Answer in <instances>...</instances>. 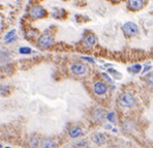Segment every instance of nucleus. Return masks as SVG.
I'll return each instance as SVG.
<instances>
[{
  "mask_svg": "<svg viewBox=\"0 0 153 148\" xmlns=\"http://www.w3.org/2000/svg\"><path fill=\"white\" fill-rule=\"evenodd\" d=\"M136 98L131 92H123L118 98V104L122 108H131L136 105Z\"/></svg>",
  "mask_w": 153,
  "mask_h": 148,
  "instance_id": "f257e3e1",
  "label": "nucleus"
},
{
  "mask_svg": "<svg viewBox=\"0 0 153 148\" xmlns=\"http://www.w3.org/2000/svg\"><path fill=\"white\" fill-rule=\"evenodd\" d=\"M123 34L125 35L126 38H133L136 35L139 34V27L136 23L133 22H126L124 23L121 27Z\"/></svg>",
  "mask_w": 153,
  "mask_h": 148,
  "instance_id": "f03ea898",
  "label": "nucleus"
},
{
  "mask_svg": "<svg viewBox=\"0 0 153 148\" xmlns=\"http://www.w3.org/2000/svg\"><path fill=\"white\" fill-rule=\"evenodd\" d=\"M52 44H53V36L50 33H44L38 38V45H39V47H41L44 49L49 48Z\"/></svg>",
  "mask_w": 153,
  "mask_h": 148,
  "instance_id": "7ed1b4c3",
  "label": "nucleus"
},
{
  "mask_svg": "<svg viewBox=\"0 0 153 148\" xmlns=\"http://www.w3.org/2000/svg\"><path fill=\"white\" fill-rule=\"evenodd\" d=\"M46 15H47V12L40 5H34L30 10V16L33 19H40V18L46 17Z\"/></svg>",
  "mask_w": 153,
  "mask_h": 148,
  "instance_id": "20e7f679",
  "label": "nucleus"
},
{
  "mask_svg": "<svg viewBox=\"0 0 153 148\" xmlns=\"http://www.w3.org/2000/svg\"><path fill=\"white\" fill-rule=\"evenodd\" d=\"M70 70L71 73L75 76H82L87 72V66L84 64V63L81 62H75L73 63V65L70 66Z\"/></svg>",
  "mask_w": 153,
  "mask_h": 148,
  "instance_id": "39448f33",
  "label": "nucleus"
},
{
  "mask_svg": "<svg viewBox=\"0 0 153 148\" xmlns=\"http://www.w3.org/2000/svg\"><path fill=\"white\" fill-rule=\"evenodd\" d=\"M127 8L131 12H138L144 8V0H127Z\"/></svg>",
  "mask_w": 153,
  "mask_h": 148,
  "instance_id": "423d86ee",
  "label": "nucleus"
},
{
  "mask_svg": "<svg viewBox=\"0 0 153 148\" xmlns=\"http://www.w3.org/2000/svg\"><path fill=\"white\" fill-rule=\"evenodd\" d=\"M93 90L97 95H103L108 91V86L105 82H96L93 86Z\"/></svg>",
  "mask_w": 153,
  "mask_h": 148,
  "instance_id": "0eeeda50",
  "label": "nucleus"
},
{
  "mask_svg": "<svg viewBox=\"0 0 153 148\" xmlns=\"http://www.w3.org/2000/svg\"><path fill=\"white\" fill-rule=\"evenodd\" d=\"M83 43L86 47H94L97 44V38L93 33H88L84 36Z\"/></svg>",
  "mask_w": 153,
  "mask_h": 148,
  "instance_id": "6e6552de",
  "label": "nucleus"
},
{
  "mask_svg": "<svg viewBox=\"0 0 153 148\" xmlns=\"http://www.w3.org/2000/svg\"><path fill=\"white\" fill-rule=\"evenodd\" d=\"M69 137L70 138H78L80 137L82 134H83V131H82V128L80 126H73V128L69 130Z\"/></svg>",
  "mask_w": 153,
  "mask_h": 148,
  "instance_id": "1a4fd4ad",
  "label": "nucleus"
},
{
  "mask_svg": "<svg viewBox=\"0 0 153 148\" xmlns=\"http://www.w3.org/2000/svg\"><path fill=\"white\" fill-rule=\"evenodd\" d=\"M16 32H17V31H16L15 29L10 30V32L4 36L5 42H6V43H12V42H14V40H16Z\"/></svg>",
  "mask_w": 153,
  "mask_h": 148,
  "instance_id": "9d476101",
  "label": "nucleus"
},
{
  "mask_svg": "<svg viewBox=\"0 0 153 148\" xmlns=\"http://www.w3.org/2000/svg\"><path fill=\"white\" fill-rule=\"evenodd\" d=\"M93 141H94L97 145H103L105 142V136L101 135V134H96V135L93 137Z\"/></svg>",
  "mask_w": 153,
  "mask_h": 148,
  "instance_id": "9b49d317",
  "label": "nucleus"
},
{
  "mask_svg": "<svg viewBox=\"0 0 153 148\" xmlns=\"http://www.w3.org/2000/svg\"><path fill=\"white\" fill-rule=\"evenodd\" d=\"M93 116H94V119L101 121V119L105 117V111L101 110V109H97V110H95V112H94V115H93Z\"/></svg>",
  "mask_w": 153,
  "mask_h": 148,
  "instance_id": "f8f14e48",
  "label": "nucleus"
},
{
  "mask_svg": "<svg viewBox=\"0 0 153 148\" xmlns=\"http://www.w3.org/2000/svg\"><path fill=\"white\" fill-rule=\"evenodd\" d=\"M145 81H146V83H147V85H148L149 87L153 88V73H150V74H148V75L146 76Z\"/></svg>",
  "mask_w": 153,
  "mask_h": 148,
  "instance_id": "ddd939ff",
  "label": "nucleus"
},
{
  "mask_svg": "<svg viewBox=\"0 0 153 148\" xmlns=\"http://www.w3.org/2000/svg\"><path fill=\"white\" fill-rule=\"evenodd\" d=\"M141 70H142V66L140 64H135V65H133L131 68H128V70L133 74H139L141 72Z\"/></svg>",
  "mask_w": 153,
  "mask_h": 148,
  "instance_id": "4468645a",
  "label": "nucleus"
},
{
  "mask_svg": "<svg viewBox=\"0 0 153 148\" xmlns=\"http://www.w3.org/2000/svg\"><path fill=\"white\" fill-rule=\"evenodd\" d=\"M19 52H20V54H30L31 49L28 48V47H22V48L19 49Z\"/></svg>",
  "mask_w": 153,
  "mask_h": 148,
  "instance_id": "2eb2a0df",
  "label": "nucleus"
},
{
  "mask_svg": "<svg viewBox=\"0 0 153 148\" xmlns=\"http://www.w3.org/2000/svg\"><path fill=\"white\" fill-rule=\"evenodd\" d=\"M43 147L44 148H53V147H54V143H53L52 141L47 140V141H45V142H44Z\"/></svg>",
  "mask_w": 153,
  "mask_h": 148,
  "instance_id": "dca6fc26",
  "label": "nucleus"
},
{
  "mask_svg": "<svg viewBox=\"0 0 153 148\" xmlns=\"http://www.w3.org/2000/svg\"><path fill=\"white\" fill-rule=\"evenodd\" d=\"M107 118H108V120L111 121V122H115V114L114 113H109L107 115Z\"/></svg>",
  "mask_w": 153,
  "mask_h": 148,
  "instance_id": "f3484780",
  "label": "nucleus"
},
{
  "mask_svg": "<svg viewBox=\"0 0 153 148\" xmlns=\"http://www.w3.org/2000/svg\"><path fill=\"white\" fill-rule=\"evenodd\" d=\"M109 72H110V73H113L114 75V77H115V78H117V79H120L121 78V74H119V73H117V72H116L115 70H109Z\"/></svg>",
  "mask_w": 153,
  "mask_h": 148,
  "instance_id": "a211bd4d",
  "label": "nucleus"
},
{
  "mask_svg": "<svg viewBox=\"0 0 153 148\" xmlns=\"http://www.w3.org/2000/svg\"><path fill=\"white\" fill-rule=\"evenodd\" d=\"M82 59H85V60H87V61H89V62H91V63H94V60H93L92 58H90V57H82Z\"/></svg>",
  "mask_w": 153,
  "mask_h": 148,
  "instance_id": "6ab92c4d",
  "label": "nucleus"
},
{
  "mask_svg": "<svg viewBox=\"0 0 153 148\" xmlns=\"http://www.w3.org/2000/svg\"><path fill=\"white\" fill-rule=\"evenodd\" d=\"M150 68H151V66H150V65L146 66V68H144V70H143V72H142V73H143V74H145L146 72H148V70H150Z\"/></svg>",
  "mask_w": 153,
  "mask_h": 148,
  "instance_id": "aec40b11",
  "label": "nucleus"
},
{
  "mask_svg": "<svg viewBox=\"0 0 153 148\" xmlns=\"http://www.w3.org/2000/svg\"><path fill=\"white\" fill-rule=\"evenodd\" d=\"M112 2H115V3H117V2H120L121 0H111Z\"/></svg>",
  "mask_w": 153,
  "mask_h": 148,
  "instance_id": "412c9836",
  "label": "nucleus"
},
{
  "mask_svg": "<svg viewBox=\"0 0 153 148\" xmlns=\"http://www.w3.org/2000/svg\"><path fill=\"white\" fill-rule=\"evenodd\" d=\"M0 148H2V146H1V144H0Z\"/></svg>",
  "mask_w": 153,
  "mask_h": 148,
  "instance_id": "4be33fe9",
  "label": "nucleus"
},
{
  "mask_svg": "<svg viewBox=\"0 0 153 148\" xmlns=\"http://www.w3.org/2000/svg\"><path fill=\"white\" fill-rule=\"evenodd\" d=\"M5 148H12V147H5Z\"/></svg>",
  "mask_w": 153,
  "mask_h": 148,
  "instance_id": "5701e85b",
  "label": "nucleus"
}]
</instances>
